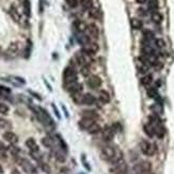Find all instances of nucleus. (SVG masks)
Returning a JSON list of instances; mask_svg holds the SVG:
<instances>
[{
    "instance_id": "obj_38",
    "label": "nucleus",
    "mask_w": 174,
    "mask_h": 174,
    "mask_svg": "<svg viewBox=\"0 0 174 174\" xmlns=\"http://www.w3.org/2000/svg\"><path fill=\"white\" fill-rule=\"evenodd\" d=\"M112 129L114 130V133H118V131H121V129H122V126H121V124L119 123V122H117V123H114V124H112Z\"/></svg>"
},
{
    "instance_id": "obj_28",
    "label": "nucleus",
    "mask_w": 174,
    "mask_h": 174,
    "mask_svg": "<svg viewBox=\"0 0 174 174\" xmlns=\"http://www.w3.org/2000/svg\"><path fill=\"white\" fill-rule=\"evenodd\" d=\"M81 6L84 11H90L93 8V3L92 0H81Z\"/></svg>"
},
{
    "instance_id": "obj_34",
    "label": "nucleus",
    "mask_w": 174,
    "mask_h": 174,
    "mask_svg": "<svg viewBox=\"0 0 174 174\" xmlns=\"http://www.w3.org/2000/svg\"><path fill=\"white\" fill-rule=\"evenodd\" d=\"M74 27L76 28V30H77V31H82V30L86 31V27L87 26H83V24H82L80 21H74Z\"/></svg>"
},
{
    "instance_id": "obj_33",
    "label": "nucleus",
    "mask_w": 174,
    "mask_h": 174,
    "mask_svg": "<svg viewBox=\"0 0 174 174\" xmlns=\"http://www.w3.org/2000/svg\"><path fill=\"white\" fill-rule=\"evenodd\" d=\"M9 111H10V108L4 102H0V113L1 114H8Z\"/></svg>"
},
{
    "instance_id": "obj_37",
    "label": "nucleus",
    "mask_w": 174,
    "mask_h": 174,
    "mask_svg": "<svg viewBox=\"0 0 174 174\" xmlns=\"http://www.w3.org/2000/svg\"><path fill=\"white\" fill-rule=\"evenodd\" d=\"M81 161H82V164H83L84 168H86L88 171H91V167L89 166V164H88V161H87L86 156H84V155H82V156H81Z\"/></svg>"
},
{
    "instance_id": "obj_40",
    "label": "nucleus",
    "mask_w": 174,
    "mask_h": 174,
    "mask_svg": "<svg viewBox=\"0 0 174 174\" xmlns=\"http://www.w3.org/2000/svg\"><path fill=\"white\" fill-rule=\"evenodd\" d=\"M6 145H4V144L2 143L1 141H0V155L6 156V155H4V153H6Z\"/></svg>"
},
{
    "instance_id": "obj_45",
    "label": "nucleus",
    "mask_w": 174,
    "mask_h": 174,
    "mask_svg": "<svg viewBox=\"0 0 174 174\" xmlns=\"http://www.w3.org/2000/svg\"><path fill=\"white\" fill-rule=\"evenodd\" d=\"M136 2L139 4H145L148 3V0H136Z\"/></svg>"
},
{
    "instance_id": "obj_16",
    "label": "nucleus",
    "mask_w": 174,
    "mask_h": 174,
    "mask_svg": "<svg viewBox=\"0 0 174 174\" xmlns=\"http://www.w3.org/2000/svg\"><path fill=\"white\" fill-rule=\"evenodd\" d=\"M99 99L102 102V104H108V102H110L111 97H110V94H109L108 91L100 90L99 92Z\"/></svg>"
},
{
    "instance_id": "obj_46",
    "label": "nucleus",
    "mask_w": 174,
    "mask_h": 174,
    "mask_svg": "<svg viewBox=\"0 0 174 174\" xmlns=\"http://www.w3.org/2000/svg\"><path fill=\"white\" fill-rule=\"evenodd\" d=\"M0 122H1V119H0Z\"/></svg>"
},
{
    "instance_id": "obj_43",
    "label": "nucleus",
    "mask_w": 174,
    "mask_h": 174,
    "mask_svg": "<svg viewBox=\"0 0 174 174\" xmlns=\"http://www.w3.org/2000/svg\"><path fill=\"white\" fill-rule=\"evenodd\" d=\"M51 106H52V109H53V111H55V113H56V115H57L58 119H61V115H60V113H59V111H58V109L56 108L55 104H52Z\"/></svg>"
},
{
    "instance_id": "obj_19",
    "label": "nucleus",
    "mask_w": 174,
    "mask_h": 174,
    "mask_svg": "<svg viewBox=\"0 0 174 174\" xmlns=\"http://www.w3.org/2000/svg\"><path fill=\"white\" fill-rule=\"evenodd\" d=\"M9 13H10L13 21H16V23H21V14H19V12L17 11V9L14 6H11L10 10H9Z\"/></svg>"
},
{
    "instance_id": "obj_29",
    "label": "nucleus",
    "mask_w": 174,
    "mask_h": 174,
    "mask_svg": "<svg viewBox=\"0 0 174 174\" xmlns=\"http://www.w3.org/2000/svg\"><path fill=\"white\" fill-rule=\"evenodd\" d=\"M53 152H55V157L58 161H60V162L65 161V156H64L63 151L61 152V151H58V149H53Z\"/></svg>"
},
{
    "instance_id": "obj_31",
    "label": "nucleus",
    "mask_w": 174,
    "mask_h": 174,
    "mask_svg": "<svg viewBox=\"0 0 174 174\" xmlns=\"http://www.w3.org/2000/svg\"><path fill=\"white\" fill-rule=\"evenodd\" d=\"M80 73H81L84 77H89V76H90V73H91L89 64H87V65H82L81 68H80Z\"/></svg>"
},
{
    "instance_id": "obj_11",
    "label": "nucleus",
    "mask_w": 174,
    "mask_h": 174,
    "mask_svg": "<svg viewBox=\"0 0 174 174\" xmlns=\"http://www.w3.org/2000/svg\"><path fill=\"white\" fill-rule=\"evenodd\" d=\"M81 115H82V118H89V119L95 120V121L99 118L97 111L93 110V109H87V110L81 111Z\"/></svg>"
},
{
    "instance_id": "obj_13",
    "label": "nucleus",
    "mask_w": 174,
    "mask_h": 174,
    "mask_svg": "<svg viewBox=\"0 0 174 174\" xmlns=\"http://www.w3.org/2000/svg\"><path fill=\"white\" fill-rule=\"evenodd\" d=\"M3 139L6 140V141L10 142V143L14 144V143H17V141H18V138H17V136L15 135L13 131H6V133H3Z\"/></svg>"
},
{
    "instance_id": "obj_21",
    "label": "nucleus",
    "mask_w": 174,
    "mask_h": 174,
    "mask_svg": "<svg viewBox=\"0 0 174 174\" xmlns=\"http://www.w3.org/2000/svg\"><path fill=\"white\" fill-rule=\"evenodd\" d=\"M130 25L135 30H141V29L143 28V23L138 18H131Z\"/></svg>"
},
{
    "instance_id": "obj_15",
    "label": "nucleus",
    "mask_w": 174,
    "mask_h": 174,
    "mask_svg": "<svg viewBox=\"0 0 174 174\" xmlns=\"http://www.w3.org/2000/svg\"><path fill=\"white\" fill-rule=\"evenodd\" d=\"M155 128V136L158 138V139H162V138L166 136V127L164 126L162 124H158L156 126H154Z\"/></svg>"
},
{
    "instance_id": "obj_2",
    "label": "nucleus",
    "mask_w": 174,
    "mask_h": 174,
    "mask_svg": "<svg viewBox=\"0 0 174 174\" xmlns=\"http://www.w3.org/2000/svg\"><path fill=\"white\" fill-rule=\"evenodd\" d=\"M102 158L107 162H112L117 154V149H114L111 145H106L102 149Z\"/></svg>"
},
{
    "instance_id": "obj_41",
    "label": "nucleus",
    "mask_w": 174,
    "mask_h": 174,
    "mask_svg": "<svg viewBox=\"0 0 174 174\" xmlns=\"http://www.w3.org/2000/svg\"><path fill=\"white\" fill-rule=\"evenodd\" d=\"M139 72L142 73V74H145V73L148 72V65H144V64H142V66H140V68H139Z\"/></svg>"
},
{
    "instance_id": "obj_17",
    "label": "nucleus",
    "mask_w": 174,
    "mask_h": 174,
    "mask_svg": "<svg viewBox=\"0 0 174 174\" xmlns=\"http://www.w3.org/2000/svg\"><path fill=\"white\" fill-rule=\"evenodd\" d=\"M56 142H57V139H53L51 137H44L42 139V143H43L44 146L48 149H53L56 145Z\"/></svg>"
},
{
    "instance_id": "obj_24",
    "label": "nucleus",
    "mask_w": 174,
    "mask_h": 174,
    "mask_svg": "<svg viewBox=\"0 0 174 174\" xmlns=\"http://www.w3.org/2000/svg\"><path fill=\"white\" fill-rule=\"evenodd\" d=\"M149 123L153 125V126H156V125H158V124H161V120H160L159 115L156 114V113H153V114L149 115Z\"/></svg>"
},
{
    "instance_id": "obj_26",
    "label": "nucleus",
    "mask_w": 174,
    "mask_h": 174,
    "mask_svg": "<svg viewBox=\"0 0 174 174\" xmlns=\"http://www.w3.org/2000/svg\"><path fill=\"white\" fill-rule=\"evenodd\" d=\"M148 6L149 10H151V12H157L158 8H159V3H158L157 0H149L148 1Z\"/></svg>"
},
{
    "instance_id": "obj_6",
    "label": "nucleus",
    "mask_w": 174,
    "mask_h": 174,
    "mask_svg": "<svg viewBox=\"0 0 174 174\" xmlns=\"http://www.w3.org/2000/svg\"><path fill=\"white\" fill-rule=\"evenodd\" d=\"M82 89H83L82 84H80L78 81L77 82H74V83H72V84H68V86H66V90H68V92L71 93V95L81 93L82 92Z\"/></svg>"
},
{
    "instance_id": "obj_44",
    "label": "nucleus",
    "mask_w": 174,
    "mask_h": 174,
    "mask_svg": "<svg viewBox=\"0 0 174 174\" xmlns=\"http://www.w3.org/2000/svg\"><path fill=\"white\" fill-rule=\"evenodd\" d=\"M138 13H139L140 15H142V16H145L146 14H148V12H146L144 9H142V8H140L139 10H138Z\"/></svg>"
},
{
    "instance_id": "obj_14",
    "label": "nucleus",
    "mask_w": 174,
    "mask_h": 174,
    "mask_svg": "<svg viewBox=\"0 0 174 174\" xmlns=\"http://www.w3.org/2000/svg\"><path fill=\"white\" fill-rule=\"evenodd\" d=\"M26 145H27V148L31 151V153H37V152H39V145H37L35 139H33V138L27 139Z\"/></svg>"
},
{
    "instance_id": "obj_10",
    "label": "nucleus",
    "mask_w": 174,
    "mask_h": 174,
    "mask_svg": "<svg viewBox=\"0 0 174 174\" xmlns=\"http://www.w3.org/2000/svg\"><path fill=\"white\" fill-rule=\"evenodd\" d=\"M95 120H92V119H89V118H82L81 120L79 121V127L81 129H84V130H88L89 128H90L91 126H92L93 124L95 123Z\"/></svg>"
},
{
    "instance_id": "obj_1",
    "label": "nucleus",
    "mask_w": 174,
    "mask_h": 174,
    "mask_svg": "<svg viewBox=\"0 0 174 174\" xmlns=\"http://www.w3.org/2000/svg\"><path fill=\"white\" fill-rule=\"evenodd\" d=\"M63 79L65 86L72 84L74 82H77V72H76L75 68L73 66H66L63 71Z\"/></svg>"
},
{
    "instance_id": "obj_8",
    "label": "nucleus",
    "mask_w": 174,
    "mask_h": 174,
    "mask_svg": "<svg viewBox=\"0 0 174 174\" xmlns=\"http://www.w3.org/2000/svg\"><path fill=\"white\" fill-rule=\"evenodd\" d=\"M96 102V99L91 93H84L82 94V102L81 105H87V106H92Z\"/></svg>"
},
{
    "instance_id": "obj_27",
    "label": "nucleus",
    "mask_w": 174,
    "mask_h": 174,
    "mask_svg": "<svg viewBox=\"0 0 174 174\" xmlns=\"http://www.w3.org/2000/svg\"><path fill=\"white\" fill-rule=\"evenodd\" d=\"M23 9H24V13L27 17L30 16L31 14V4L29 0H24L23 1Z\"/></svg>"
},
{
    "instance_id": "obj_9",
    "label": "nucleus",
    "mask_w": 174,
    "mask_h": 174,
    "mask_svg": "<svg viewBox=\"0 0 174 174\" xmlns=\"http://www.w3.org/2000/svg\"><path fill=\"white\" fill-rule=\"evenodd\" d=\"M21 168L24 169V171L27 173H29V174H35L37 173V169H35L34 167L29 162V160L23 159L21 162Z\"/></svg>"
},
{
    "instance_id": "obj_39",
    "label": "nucleus",
    "mask_w": 174,
    "mask_h": 174,
    "mask_svg": "<svg viewBox=\"0 0 174 174\" xmlns=\"http://www.w3.org/2000/svg\"><path fill=\"white\" fill-rule=\"evenodd\" d=\"M0 93H2V94H10L11 90L9 88H6V87L0 86Z\"/></svg>"
},
{
    "instance_id": "obj_30",
    "label": "nucleus",
    "mask_w": 174,
    "mask_h": 174,
    "mask_svg": "<svg viewBox=\"0 0 174 174\" xmlns=\"http://www.w3.org/2000/svg\"><path fill=\"white\" fill-rule=\"evenodd\" d=\"M154 33L152 32L151 30H144L143 31V39H144V41H146V42H151L152 40H154Z\"/></svg>"
},
{
    "instance_id": "obj_18",
    "label": "nucleus",
    "mask_w": 174,
    "mask_h": 174,
    "mask_svg": "<svg viewBox=\"0 0 174 174\" xmlns=\"http://www.w3.org/2000/svg\"><path fill=\"white\" fill-rule=\"evenodd\" d=\"M143 131L149 138H153L155 136V128H154V126L151 123H146L143 125Z\"/></svg>"
},
{
    "instance_id": "obj_42",
    "label": "nucleus",
    "mask_w": 174,
    "mask_h": 174,
    "mask_svg": "<svg viewBox=\"0 0 174 174\" xmlns=\"http://www.w3.org/2000/svg\"><path fill=\"white\" fill-rule=\"evenodd\" d=\"M28 92H29V93H30V94H31V95H33V97H35V99H39V100H42V97H41V96H40V95H39V94H37V93L33 92V91H31V90H29V91H28Z\"/></svg>"
},
{
    "instance_id": "obj_36",
    "label": "nucleus",
    "mask_w": 174,
    "mask_h": 174,
    "mask_svg": "<svg viewBox=\"0 0 174 174\" xmlns=\"http://www.w3.org/2000/svg\"><path fill=\"white\" fill-rule=\"evenodd\" d=\"M70 8H76L78 6V0H65Z\"/></svg>"
},
{
    "instance_id": "obj_32",
    "label": "nucleus",
    "mask_w": 174,
    "mask_h": 174,
    "mask_svg": "<svg viewBox=\"0 0 174 174\" xmlns=\"http://www.w3.org/2000/svg\"><path fill=\"white\" fill-rule=\"evenodd\" d=\"M89 16L93 19H99V11L96 10L95 8H92L90 11H89Z\"/></svg>"
},
{
    "instance_id": "obj_25",
    "label": "nucleus",
    "mask_w": 174,
    "mask_h": 174,
    "mask_svg": "<svg viewBox=\"0 0 174 174\" xmlns=\"http://www.w3.org/2000/svg\"><path fill=\"white\" fill-rule=\"evenodd\" d=\"M102 130V127H100V125L97 124L96 122H95V123L88 129V133H91V135H96V133H100Z\"/></svg>"
},
{
    "instance_id": "obj_23",
    "label": "nucleus",
    "mask_w": 174,
    "mask_h": 174,
    "mask_svg": "<svg viewBox=\"0 0 174 174\" xmlns=\"http://www.w3.org/2000/svg\"><path fill=\"white\" fill-rule=\"evenodd\" d=\"M153 82V76L151 74H148L141 78V84L143 87H149Z\"/></svg>"
},
{
    "instance_id": "obj_4",
    "label": "nucleus",
    "mask_w": 174,
    "mask_h": 174,
    "mask_svg": "<svg viewBox=\"0 0 174 174\" xmlns=\"http://www.w3.org/2000/svg\"><path fill=\"white\" fill-rule=\"evenodd\" d=\"M86 32H87V35H88L91 40H94V41H96V40L99 37V27L95 25V24H93V23L87 25Z\"/></svg>"
},
{
    "instance_id": "obj_35",
    "label": "nucleus",
    "mask_w": 174,
    "mask_h": 174,
    "mask_svg": "<svg viewBox=\"0 0 174 174\" xmlns=\"http://www.w3.org/2000/svg\"><path fill=\"white\" fill-rule=\"evenodd\" d=\"M155 45H156V47H158V48H164V46H166V42H164L162 39H156Z\"/></svg>"
},
{
    "instance_id": "obj_22",
    "label": "nucleus",
    "mask_w": 174,
    "mask_h": 174,
    "mask_svg": "<svg viewBox=\"0 0 174 174\" xmlns=\"http://www.w3.org/2000/svg\"><path fill=\"white\" fill-rule=\"evenodd\" d=\"M146 94H148V96L149 97V99H157L158 97H159V95H158V92H157V89L154 88V87H151V88L146 89Z\"/></svg>"
},
{
    "instance_id": "obj_3",
    "label": "nucleus",
    "mask_w": 174,
    "mask_h": 174,
    "mask_svg": "<svg viewBox=\"0 0 174 174\" xmlns=\"http://www.w3.org/2000/svg\"><path fill=\"white\" fill-rule=\"evenodd\" d=\"M140 149L145 156H153L156 153V145L148 140H142L140 142Z\"/></svg>"
},
{
    "instance_id": "obj_20",
    "label": "nucleus",
    "mask_w": 174,
    "mask_h": 174,
    "mask_svg": "<svg viewBox=\"0 0 174 174\" xmlns=\"http://www.w3.org/2000/svg\"><path fill=\"white\" fill-rule=\"evenodd\" d=\"M164 21V16L159 12H153L152 13V21L156 25H160Z\"/></svg>"
},
{
    "instance_id": "obj_12",
    "label": "nucleus",
    "mask_w": 174,
    "mask_h": 174,
    "mask_svg": "<svg viewBox=\"0 0 174 174\" xmlns=\"http://www.w3.org/2000/svg\"><path fill=\"white\" fill-rule=\"evenodd\" d=\"M19 48H21V46H19L18 42L11 43L10 46L8 47V49H6V53L10 55V56H12V57H14V56H16L17 53L19 52Z\"/></svg>"
},
{
    "instance_id": "obj_7",
    "label": "nucleus",
    "mask_w": 174,
    "mask_h": 174,
    "mask_svg": "<svg viewBox=\"0 0 174 174\" xmlns=\"http://www.w3.org/2000/svg\"><path fill=\"white\" fill-rule=\"evenodd\" d=\"M114 130L112 129L111 126H106L104 129H102V139L105 141L109 142V141H112L113 137H114Z\"/></svg>"
},
{
    "instance_id": "obj_5",
    "label": "nucleus",
    "mask_w": 174,
    "mask_h": 174,
    "mask_svg": "<svg viewBox=\"0 0 174 174\" xmlns=\"http://www.w3.org/2000/svg\"><path fill=\"white\" fill-rule=\"evenodd\" d=\"M102 78L97 75H91L89 76L88 80H87V84L89 86V88L91 89H99L100 86H102Z\"/></svg>"
}]
</instances>
